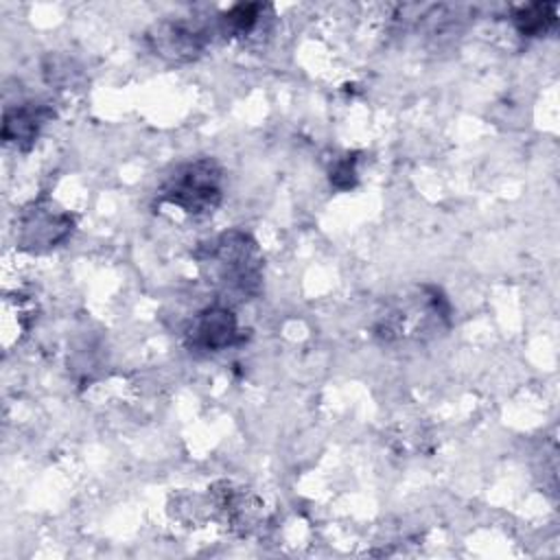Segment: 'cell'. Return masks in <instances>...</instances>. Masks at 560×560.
<instances>
[{
    "instance_id": "1",
    "label": "cell",
    "mask_w": 560,
    "mask_h": 560,
    "mask_svg": "<svg viewBox=\"0 0 560 560\" xmlns=\"http://www.w3.org/2000/svg\"><path fill=\"white\" fill-rule=\"evenodd\" d=\"M201 262L210 267L212 278L228 295L249 300L260 291L262 254L247 232L230 230L219 234L203 249Z\"/></svg>"
},
{
    "instance_id": "7",
    "label": "cell",
    "mask_w": 560,
    "mask_h": 560,
    "mask_svg": "<svg viewBox=\"0 0 560 560\" xmlns=\"http://www.w3.org/2000/svg\"><path fill=\"white\" fill-rule=\"evenodd\" d=\"M558 4L556 2H532L514 11V24L525 37H540L556 26Z\"/></svg>"
},
{
    "instance_id": "5",
    "label": "cell",
    "mask_w": 560,
    "mask_h": 560,
    "mask_svg": "<svg viewBox=\"0 0 560 560\" xmlns=\"http://www.w3.org/2000/svg\"><path fill=\"white\" fill-rule=\"evenodd\" d=\"M238 341V324L232 308L212 304L197 313L186 330V346L195 352H219Z\"/></svg>"
},
{
    "instance_id": "6",
    "label": "cell",
    "mask_w": 560,
    "mask_h": 560,
    "mask_svg": "<svg viewBox=\"0 0 560 560\" xmlns=\"http://www.w3.org/2000/svg\"><path fill=\"white\" fill-rule=\"evenodd\" d=\"M55 116V112L48 105L39 103H24L18 107H9L4 112L2 122V140L9 144H15L20 149H28L39 129Z\"/></svg>"
},
{
    "instance_id": "4",
    "label": "cell",
    "mask_w": 560,
    "mask_h": 560,
    "mask_svg": "<svg viewBox=\"0 0 560 560\" xmlns=\"http://www.w3.org/2000/svg\"><path fill=\"white\" fill-rule=\"evenodd\" d=\"M147 42L158 57L184 63L201 55L208 44V35L188 20H162L149 28Z\"/></svg>"
},
{
    "instance_id": "2",
    "label": "cell",
    "mask_w": 560,
    "mask_h": 560,
    "mask_svg": "<svg viewBox=\"0 0 560 560\" xmlns=\"http://www.w3.org/2000/svg\"><path fill=\"white\" fill-rule=\"evenodd\" d=\"M223 171L212 158H199L177 166L160 188V199L186 214H212L221 203Z\"/></svg>"
},
{
    "instance_id": "8",
    "label": "cell",
    "mask_w": 560,
    "mask_h": 560,
    "mask_svg": "<svg viewBox=\"0 0 560 560\" xmlns=\"http://www.w3.org/2000/svg\"><path fill=\"white\" fill-rule=\"evenodd\" d=\"M267 7L262 4H234L232 9H228L221 18H219V24H221V31L225 33V37H247L252 35L258 26H260V20H262V13H265Z\"/></svg>"
},
{
    "instance_id": "9",
    "label": "cell",
    "mask_w": 560,
    "mask_h": 560,
    "mask_svg": "<svg viewBox=\"0 0 560 560\" xmlns=\"http://www.w3.org/2000/svg\"><path fill=\"white\" fill-rule=\"evenodd\" d=\"M357 158L354 155H343L341 160L335 162L330 168V184L339 190H348L357 184Z\"/></svg>"
},
{
    "instance_id": "3",
    "label": "cell",
    "mask_w": 560,
    "mask_h": 560,
    "mask_svg": "<svg viewBox=\"0 0 560 560\" xmlns=\"http://www.w3.org/2000/svg\"><path fill=\"white\" fill-rule=\"evenodd\" d=\"M74 228L70 212L50 201H33L20 212L18 245L28 252H48L63 243Z\"/></svg>"
}]
</instances>
